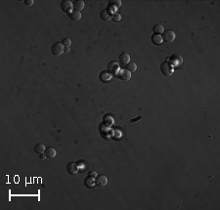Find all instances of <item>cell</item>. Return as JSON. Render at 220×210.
I'll return each instance as SVG.
<instances>
[{
    "mask_svg": "<svg viewBox=\"0 0 220 210\" xmlns=\"http://www.w3.org/2000/svg\"><path fill=\"white\" fill-rule=\"evenodd\" d=\"M69 16L70 18V20H72V21H74V22H77L81 19V13L78 11H72Z\"/></svg>",
    "mask_w": 220,
    "mask_h": 210,
    "instance_id": "cell-17",
    "label": "cell"
},
{
    "mask_svg": "<svg viewBox=\"0 0 220 210\" xmlns=\"http://www.w3.org/2000/svg\"><path fill=\"white\" fill-rule=\"evenodd\" d=\"M113 11L112 10H110V9H105V10H103L102 12H101V14H100V17H101V19L103 20V21H110L111 20V18H113Z\"/></svg>",
    "mask_w": 220,
    "mask_h": 210,
    "instance_id": "cell-10",
    "label": "cell"
},
{
    "mask_svg": "<svg viewBox=\"0 0 220 210\" xmlns=\"http://www.w3.org/2000/svg\"><path fill=\"white\" fill-rule=\"evenodd\" d=\"M97 172H96L95 170H91L88 172V177H90V178H93V179H96V177H97Z\"/></svg>",
    "mask_w": 220,
    "mask_h": 210,
    "instance_id": "cell-24",
    "label": "cell"
},
{
    "mask_svg": "<svg viewBox=\"0 0 220 210\" xmlns=\"http://www.w3.org/2000/svg\"><path fill=\"white\" fill-rule=\"evenodd\" d=\"M112 20L113 22H118L121 20V16L118 13H113V18H112Z\"/></svg>",
    "mask_w": 220,
    "mask_h": 210,
    "instance_id": "cell-23",
    "label": "cell"
},
{
    "mask_svg": "<svg viewBox=\"0 0 220 210\" xmlns=\"http://www.w3.org/2000/svg\"><path fill=\"white\" fill-rule=\"evenodd\" d=\"M163 40L165 41L166 43H172L174 40H175V37H176V34L173 30L171 29H167L165 31H163Z\"/></svg>",
    "mask_w": 220,
    "mask_h": 210,
    "instance_id": "cell-4",
    "label": "cell"
},
{
    "mask_svg": "<svg viewBox=\"0 0 220 210\" xmlns=\"http://www.w3.org/2000/svg\"><path fill=\"white\" fill-rule=\"evenodd\" d=\"M25 4H26L27 6H32V5L34 4V1L33 0H26V1H25Z\"/></svg>",
    "mask_w": 220,
    "mask_h": 210,
    "instance_id": "cell-25",
    "label": "cell"
},
{
    "mask_svg": "<svg viewBox=\"0 0 220 210\" xmlns=\"http://www.w3.org/2000/svg\"><path fill=\"white\" fill-rule=\"evenodd\" d=\"M84 185H85V187L88 188V189H93L95 187V185H96L95 179L90 178V177H87V178L85 179V181H84Z\"/></svg>",
    "mask_w": 220,
    "mask_h": 210,
    "instance_id": "cell-15",
    "label": "cell"
},
{
    "mask_svg": "<svg viewBox=\"0 0 220 210\" xmlns=\"http://www.w3.org/2000/svg\"><path fill=\"white\" fill-rule=\"evenodd\" d=\"M100 79L102 80L103 82H109L111 79H112V73H110L109 72H101V74H100Z\"/></svg>",
    "mask_w": 220,
    "mask_h": 210,
    "instance_id": "cell-14",
    "label": "cell"
},
{
    "mask_svg": "<svg viewBox=\"0 0 220 210\" xmlns=\"http://www.w3.org/2000/svg\"><path fill=\"white\" fill-rule=\"evenodd\" d=\"M118 76L123 81H128L131 78V72L126 69H120V72H118Z\"/></svg>",
    "mask_w": 220,
    "mask_h": 210,
    "instance_id": "cell-7",
    "label": "cell"
},
{
    "mask_svg": "<svg viewBox=\"0 0 220 210\" xmlns=\"http://www.w3.org/2000/svg\"><path fill=\"white\" fill-rule=\"evenodd\" d=\"M39 158H40V159H42V160H43V159H45V158H46V155H45L44 153H42V154H39Z\"/></svg>",
    "mask_w": 220,
    "mask_h": 210,
    "instance_id": "cell-27",
    "label": "cell"
},
{
    "mask_svg": "<svg viewBox=\"0 0 220 210\" xmlns=\"http://www.w3.org/2000/svg\"><path fill=\"white\" fill-rule=\"evenodd\" d=\"M61 9H62L63 12L70 15L72 12L73 3H72V1H70V0H63L61 2Z\"/></svg>",
    "mask_w": 220,
    "mask_h": 210,
    "instance_id": "cell-5",
    "label": "cell"
},
{
    "mask_svg": "<svg viewBox=\"0 0 220 210\" xmlns=\"http://www.w3.org/2000/svg\"><path fill=\"white\" fill-rule=\"evenodd\" d=\"M70 52V48L69 47H65V53H69Z\"/></svg>",
    "mask_w": 220,
    "mask_h": 210,
    "instance_id": "cell-28",
    "label": "cell"
},
{
    "mask_svg": "<svg viewBox=\"0 0 220 210\" xmlns=\"http://www.w3.org/2000/svg\"><path fill=\"white\" fill-rule=\"evenodd\" d=\"M108 70H109V72L112 73V74H118L120 68V65H118L117 62H111L110 64L108 65Z\"/></svg>",
    "mask_w": 220,
    "mask_h": 210,
    "instance_id": "cell-9",
    "label": "cell"
},
{
    "mask_svg": "<svg viewBox=\"0 0 220 210\" xmlns=\"http://www.w3.org/2000/svg\"><path fill=\"white\" fill-rule=\"evenodd\" d=\"M126 70H129L130 72H136V70H137V65H136L134 62H130L129 64L126 65Z\"/></svg>",
    "mask_w": 220,
    "mask_h": 210,
    "instance_id": "cell-20",
    "label": "cell"
},
{
    "mask_svg": "<svg viewBox=\"0 0 220 210\" xmlns=\"http://www.w3.org/2000/svg\"><path fill=\"white\" fill-rule=\"evenodd\" d=\"M85 7V3L84 1H82V0H77V1L73 2V8L75 9V11H82L83 9H84Z\"/></svg>",
    "mask_w": 220,
    "mask_h": 210,
    "instance_id": "cell-13",
    "label": "cell"
},
{
    "mask_svg": "<svg viewBox=\"0 0 220 210\" xmlns=\"http://www.w3.org/2000/svg\"><path fill=\"white\" fill-rule=\"evenodd\" d=\"M52 54L55 55V56H61L65 53L64 49V45L62 44V42H56L53 44V46L51 48Z\"/></svg>",
    "mask_w": 220,
    "mask_h": 210,
    "instance_id": "cell-3",
    "label": "cell"
},
{
    "mask_svg": "<svg viewBox=\"0 0 220 210\" xmlns=\"http://www.w3.org/2000/svg\"><path fill=\"white\" fill-rule=\"evenodd\" d=\"M151 40H152V42L154 43L155 45H161V43H163V37L161 36V35H159V34H154V35H152V37H151Z\"/></svg>",
    "mask_w": 220,
    "mask_h": 210,
    "instance_id": "cell-16",
    "label": "cell"
},
{
    "mask_svg": "<svg viewBox=\"0 0 220 210\" xmlns=\"http://www.w3.org/2000/svg\"><path fill=\"white\" fill-rule=\"evenodd\" d=\"M45 150H46V148H45V146L43 145V144H37V145H35V147H34V151L37 154L44 153Z\"/></svg>",
    "mask_w": 220,
    "mask_h": 210,
    "instance_id": "cell-18",
    "label": "cell"
},
{
    "mask_svg": "<svg viewBox=\"0 0 220 210\" xmlns=\"http://www.w3.org/2000/svg\"><path fill=\"white\" fill-rule=\"evenodd\" d=\"M62 44L64 45V47H70L72 45V39L70 38H64L62 41Z\"/></svg>",
    "mask_w": 220,
    "mask_h": 210,
    "instance_id": "cell-22",
    "label": "cell"
},
{
    "mask_svg": "<svg viewBox=\"0 0 220 210\" xmlns=\"http://www.w3.org/2000/svg\"><path fill=\"white\" fill-rule=\"evenodd\" d=\"M44 154L46 155L47 158L53 159V158H56V155H57V151L55 150L54 148H52V147H49V148H47L46 150H45Z\"/></svg>",
    "mask_w": 220,
    "mask_h": 210,
    "instance_id": "cell-12",
    "label": "cell"
},
{
    "mask_svg": "<svg viewBox=\"0 0 220 210\" xmlns=\"http://www.w3.org/2000/svg\"><path fill=\"white\" fill-rule=\"evenodd\" d=\"M161 72L165 76H171L174 73V68L168 62H164L161 65Z\"/></svg>",
    "mask_w": 220,
    "mask_h": 210,
    "instance_id": "cell-2",
    "label": "cell"
},
{
    "mask_svg": "<svg viewBox=\"0 0 220 210\" xmlns=\"http://www.w3.org/2000/svg\"><path fill=\"white\" fill-rule=\"evenodd\" d=\"M120 63L122 65H126L127 64L130 63V56L128 53L126 52H123L122 54L120 55Z\"/></svg>",
    "mask_w": 220,
    "mask_h": 210,
    "instance_id": "cell-11",
    "label": "cell"
},
{
    "mask_svg": "<svg viewBox=\"0 0 220 210\" xmlns=\"http://www.w3.org/2000/svg\"><path fill=\"white\" fill-rule=\"evenodd\" d=\"M95 183L96 186L100 187V188H103V187H106L108 184V178L105 175H99L96 177L95 179Z\"/></svg>",
    "mask_w": 220,
    "mask_h": 210,
    "instance_id": "cell-8",
    "label": "cell"
},
{
    "mask_svg": "<svg viewBox=\"0 0 220 210\" xmlns=\"http://www.w3.org/2000/svg\"><path fill=\"white\" fill-rule=\"evenodd\" d=\"M167 61L169 62V64H170L172 67H176V68H179L181 67L182 65H183V57L181 56V55L179 54H173L171 55L170 57H168Z\"/></svg>",
    "mask_w": 220,
    "mask_h": 210,
    "instance_id": "cell-1",
    "label": "cell"
},
{
    "mask_svg": "<svg viewBox=\"0 0 220 210\" xmlns=\"http://www.w3.org/2000/svg\"><path fill=\"white\" fill-rule=\"evenodd\" d=\"M67 171L70 175L75 176L79 172V167H78V165L75 162H69L67 165Z\"/></svg>",
    "mask_w": 220,
    "mask_h": 210,
    "instance_id": "cell-6",
    "label": "cell"
},
{
    "mask_svg": "<svg viewBox=\"0 0 220 210\" xmlns=\"http://www.w3.org/2000/svg\"><path fill=\"white\" fill-rule=\"evenodd\" d=\"M153 30L154 32H155V34H161V33H163L164 29L161 25H156V26L153 27Z\"/></svg>",
    "mask_w": 220,
    "mask_h": 210,
    "instance_id": "cell-21",
    "label": "cell"
},
{
    "mask_svg": "<svg viewBox=\"0 0 220 210\" xmlns=\"http://www.w3.org/2000/svg\"><path fill=\"white\" fill-rule=\"evenodd\" d=\"M141 118H142V116H141V115H138L137 117H135V118H132V119L130 120V122H131V123H134V122H136V121L140 120Z\"/></svg>",
    "mask_w": 220,
    "mask_h": 210,
    "instance_id": "cell-26",
    "label": "cell"
},
{
    "mask_svg": "<svg viewBox=\"0 0 220 210\" xmlns=\"http://www.w3.org/2000/svg\"><path fill=\"white\" fill-rule=\"evenodd\" d=\"M121 6V1L120 0H113V1L110 2V8L111 10H117L118 8H120Z\"/></svg>",
    "mask_w": 220,
    "mask_h": 210,
    "instance_id": "cell-19",
    "label": "cell"
}]
</instances>
